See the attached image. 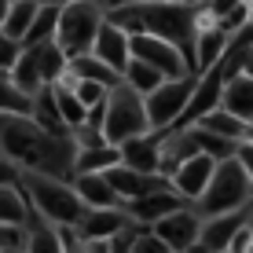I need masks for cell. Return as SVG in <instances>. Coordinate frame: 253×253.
Listing matches in <instances>:
<instances>
[{
    "label": "cell",
    "mask_w": 253,
    "mask_h": 253,
    "mask_svg": "<svg viewBox=\"0 0 253 253\" xmlns=\"http://www.w3.org/2000/svg\"><path fill=\"white\" fill-rule=\"evenodd\" d=\"M22 253H66L63 246V231L48 228V224H26L22 228V242H19Z\"/></svg>",
    "instance_id": "4316f807"
},
{
    "label": "cell",
    "mask_w": 253,
    "mask_h": 253,
    "mask_svg": "<svg viewBox=\"0 0 253 253\" xmlns=\"http://www.w3.org/2000/svg\"><path fill=\"white\" fill-rule=\"evenodd\" d=\"M0 118H33V99L15 92L7 74H0Z\"/></svg>",
    "instance_id": "4dcf8cb0"
},
{
    "label": "cell",
    "mask_w": 253,
    "mask_h": 253,
    "mask_svg": "<svg viewBox=\"0 0 253 253\" xmlns=\"http://www.w3.org/2000/svg\"><path fill=\"white\" fill-rule=\"evenodd\" d=\"M19 51H22V44H15V41H7L4 33H0V74H7V70L15 66Z\"/></svg>",
    "instance_id": "836d02e7"
},
{
    "label": "cell",
    "mask_w": 253,
    "mask_h": 253,
    "mask_svg": "<svg viewBox=\"0 0 253 253\" xmlns=\"http://www.w3.org/2000/svg\"><path fill=\"white\" fill-rule=\"evenodd\" d=\"M184 132L191 136L195 151L206 154V158H213V162H228V158H235V143H228V139H216V136L202 132V128H184Z\"/></svg>",
    "instance_id": "1f68e13d"
},
{
    "label": "cell",
    "mask_w": 253,
    "mask_h": 253,
    "mask_svg": "<svg viewBox=\"0 0 253 253\" xmlns=\"http://www.w3.org/2000/svg\"><path fill=\"white\" fill-rule=\"evenodd\" d=\"M220 110H228L231 118H239L242 125H253V81L242 74H235L224 81L220 88Z\"/></svg>",
    "instance_id": "ac0fdd59"
},
{
    "label": "cell",
    "mask_w": 253,
    "mask_h": 253,
    "mask_svg": "<svg viewBox=\"0 0 253 253\" xmlns=\"http://www.w3.org/2000/svg\"><path fill=\"white\" fill-rule=\"evenodd\" d=\"M128 55H132L136 63L158 70L165 81H180V77L191 74V66L184 63V55H180L176 48H169L165 41L151 37V33H136V37H128Z\"/></svg>",
    "instance_id": "ba28073f"
},
{
    "label": "cell",
    "mask_w": 253,
    "mask_h": 253,
    "mask_svg": "<svg viewBox=\"0 0 253 253\" xmlns=\"http://www.w3.org/2000/svg\"><path fill=\"white\" fill-rule=\"evenodd\" d=\"M99 132L107 139V147H121V143H128V139L151 132V128H147V114H143V99H139L136 92H128L125 84L110 88L103 118H99Z\"/></svg>",
    "instance_id": "8992f818"
},
{
    "label": "cell",
    "mask_w": 253,
    "mask_h": 253,
    "mask_svg": "<svg viewBox=\"0 0 253 253\" xmlns=\"http://www.w3.org/2000/svg\"><path fill=\"white\" fill-rule=\"evenodd\" d=\"M242 228H246V209H242V213H228V216H209V220H202L198 246L206 253H224Z\"/></svg>",
    "instance_id": "2e32d148"
},
{
    "label": "cell",
    "mask_w": 253,
    "mask_h": 253,
    "mask_svg": "<svg viewBox=\"0 0 253 253\" xmlns=\"http://www.w3.org/2000/svg\"><path fill=\"white\" fill-rule=\"evenodd\" d=\"M88 55H95L107 70H114L118 77L125 74L128 59H132V55H128V37L118 30V26H110V22L99 26V33H95V44H92Z\"/></svg>",
    "instance_id": "5bb4252c"
},
{
    "label": "cell",
    "mask_w": 253,
    "mask_h": 253,
    "mask_svg": "<svg viewBox=\"0 0 253 253\" xmlns=\"http://www.w3.org/2000/svg\"><path fill=\"white\" fill-rule=\"evenodd\" d=\"M242 143H250V147H253V125H246V139H242Z\"/></svg>",
    "instance_id": "74e56055"
},
{
    "label": "cell",
    "mask_w": 253,
    "mask_h": 253,
    "mask_svg": "<svg viewBox=\"0 0 253 253\" xmlns=\"http://www.w3.org/2000/svg\"><path fill=\"white\" fill-rule=\"evenodd\" d=\"M77 253H118L114 242H77Z\"/></svg>",
    "instance_id": "d590c367"
},
{
    "label": "cell",
    "mask_w": 253,
    "mask_h": 253,
    "mask_svg": "<svg viewBox=\"0 0 253 253\" xmlns=\"http://www.w3.org/2000/svg\"><path fill=\"white\" fill-rule=\"evenodd\" d=\"M139 15H143V33L176 48L195 74V4L151 0V4H139Z\"/></svg>",
    "instance_id": "3957f363"
},
{
    "label": "cell",
    "mask_w": 253,
    "mask_h": 253,
    "mask_svg": "<svg viewBox=\"0 0 253 253\" xmlns=\"http://www.w3.org/2000/svg\"><path fill=\"white\" fill-rule=\"evenodd\" d=\"M165 81V77L158 74V70H151V66H143V63H136V59H128V66H125V74H121V84H125L128 92H136L139 99H147L158 84Z\"/></svg>",
    "instance_id": "f546056e"
},
{
    "label": "cell",
    "mask_w": 253,
    "mask_h": 253,
    "mask_svg": "<svg viewBox=\"0 0 253 253\" xmlns=\"http://www.w3.org/2000/svg\"><path fill=\"white\" fill-rule=\"evenodd\" d=\"M128 216L121 209H84L81 224L74 228L77 242H114L121 231H128Z\"/></svg>",
    "instance_id": "8fae6325"
},
{
    "label": "cell",
    "mask_w": 253,
    "mask_h": 253,
    "mask_svg": "<svg viewBox=\"0 0 253 253\" xmlns=\"http://www.w3.org/2000/svg\"><path fill=\"white\" fill-rule=\"evenodd\" d=\"M114 165H121L118 147H95V151H74L70 162V176H103Z\"/></svg>",
    "instance_id": "44dd1931"
},
{
    "label": "cell",
    "mask_w": 253,
    "mask_h": 253,
    "mask_svg": "<svg viewBox=\"0 0 253 253\" xmlns=\"http://www.w3.org/2000/svg\"><path fill=\"white\" fill-rule=\"evenodd\" d=\"M7 81H11L15 92L26 95V99H37V95L44 92V81H41V74H37V63H33V51H30V48L19 51L15 66L7 70Z\"/></svg>",
    "instance_id": "7402d4cb"
},
{
    "label": "cell",
    "mask_w": 253,
    "mask_h": 253,
    "mask_svg": "<svg viewBox=\"0 0 253 253\" xmlns=\"http://www.w3.org/2000/svg\"><path fill=\"white\" fill-rule=\"evenodd\" d=\"M0 253H22L19 246H0Z\"/></svg>",
    "instance_id": "ab89813d"
},
{
    "label": "cell",
    "mask_w": 253,
    "mask_h": 253,
    "mask_svg": "<svg viewBox=\"0 0 253 253\" xmlns=\"http://www.w3.org/2000/svg\"><path fill=\"white\" fill-rule=\"evenodd\" d=\"M103 176H107L110 191H114L118 206H121V202H136V198H147V195H158V191H169V184H165L162 176L132 172V169H125V165H114V169L103 172Z\"/></svg>",
    "instance_id": "7c38bea8"
},
{
    "label": "cell",
    "mask_w": 253,
    "mask_h": 253,
    "mask_svg": "<svg viewBox=\"0 0 253 253\" xmlns=\"http://www.w3.org/2000/svg\"><path fill=\"white\" fill-rule=\"evenodd\" d=\"M246 26L253 30V0H246Z\"/></svg>",
    "instance_id": "8d00e7d4"
},
{
    "label": "cell",
    "mask_w": 253,
    "mask_h": 253,
    "mask_svg": "<svg viewBox=\"0 0 253 253\" xmlns=\"http://www.w3.org/2000/svg\"><path fill=\"white\" fill-rule=\"evenodd\" d=\"M250 206H253V195H250Z\"/></svg>",
    "instance_id": "60d3db41"
},
{
    "label": "cell",
    "mask_w": 253,
    "mask_h": 253,
    "mask_svg": "<svg viewBox=\"0 0 253 253\" xmlns=\"http://www.w3.org/2000/svg\"><path fill=\"white\" fill-rule=\"evenodd\" d=\"M70 187L84 209H118V198L110 191L107 176H70Z\"/></svg>",
    "instance_id": "d6986e66"
},
{
    "label": "cell",
    "mask_w": 253,
    "mask_h": 253,
    "mask_svg": "<svg viewBox=\"0 0 253 253\" xmlns=\"http://www.w3.org/2000/svg\"><path fill=\"white\" fill-rule=\"evenodd\" d=\"M213 169H216V162L213 158H206V154H195V158H187V162H180L176 169L169 172V191L180 198V202H191L195 206L198 198L206 195V187H209V180H213Z\"/></svg>",
    "instance_id": "30bf717a"
},
{
    "label": "cell",
    "mask_w": 253,
    "mask_h": 253,
    "mask_svg": "<svg viewBox=\"0 0 253 253\" xmlns=\"http://www.w3.org/2000/svg\"><path fill=\"white\" fill-rule=\"evenodd\" d=\"M158 143H162V132H143L136 139L118 147V158L125 169L132 172H147V176H158Z\"/></svg>",
    "instance_id": "9a60e30c"
},
{
    "label": "cell",
    "mask_w": 253,
    "mask_h": 253,
    "mask_svg": "<svg viewBox=\"0 0 253 253\" xmlns=\"http://www.w3.org/2000/svg\"><path fill=\"white\" fill-rule=\"evenodd\" d=\"M154 235V239L162 242L169 253H187L191 246H198V231H202V216L195 213L191 206L184 209H176V213H169V216H162L158 224H151L147 228Z\"/></svg>",
    "instance_id": "9c48e42d"
},
{
    "label": "cell",
    "mask_w": 253,
    "mask_h": 253,
    "mask_svg": "<svg viewBox=\"0 0 253 253\" xmlns=\"http://www.w3.org/2000/svg\"><path fill=\"white\" fill-rule=\"evenodd\" d=\"M228 44H231V37H228V33H220V30L198 33V37H195V74H206V70H213V66L224 59Z\"/></svg>",
    "instance_id": "d4e9b609"
},
{
    "label": "cell",
    "mask_w": 253,
    "mask_h": 253,
    "mask_svg": "<svg viewBox=\"0 0 253 253\" xmlns=\"http://www.w3.org/2000/svg\"><path fill=\"white\" fill-rule=\"evenodd\" d=\"M195 84H198V74H187V77H180V81H162L158 88L143 99L147 128H151V132H169L180 121V114H184Z\"/></svg>",
    "instance_id": "52a82bcc"
},
{
    "label": "cell",
    "mask_w": 253,
    "mask_h": 253,
    "mask_svg": "<svg viewBox=\"0 0 253 253\" xmlns=\"http://www.w3.org/2000/svg\"><path fill=\"white\" fill-rule=\"evenodd\" d=\"M0 162L19 172L70 180L74 143L70 136H51L33 118H0Z\"/></svg>",
    "instance_id": "6da1fadb"
},
{
    "label": "cell",
    "mask_w": 253,
    "mask_h": 253,
    "mask_svg": "<svg viewBox=\"0 0 253 253\" xmlns=\"http://www.w3.org/2000/svg\"><path fill=\"white\" fill-rule=\"evenodd\" d=\"M125 253H169V250H165V246H162L158 239H154L151 231H136L132 239H128Z\"/></svg>",
    "instance_id": "d6a6232c"
},
{
    "label": "cell",
    "mask_w": 253,
    "mask_h": 253,
    "mask_svg": "<svg viewBox=\"0 0 253 253\" xmlns=\"http://www.w3.org/2000/svg\"><path fill=\"white\" fill-rule=\"evenodd\" d=\"M37 7H41V0H7V15H4L0 33H4L7 41H15V44H22V37L30 33V26H33Z\"/></svg>",
    "instance_id": "cb8c5ba5"
},
{
    "label": "cell",
    "mask_w": 253,
    "mask_h": 253,
    "mask_svg": "<svg viewBox=\"0 0 253 253\" xmlns=\"http://www.w3.org/2000/svg\"><path fill=\"white\" fill-rule=\"evenodd\" d=\"M195 143H191L187 132H162V143H158V176L169 180V172L176 169L180 162L195 158Z\"/></svg>",
    "instance_id": "ffe728a7"
},
{
    "label": "cell",
    "mask_w": 253,
    "mask_h": 253,
    "mask_svg": "<svg viewBox=\"0 0 253 253\" xmlns=\"http://www.w3.org/2000/svg\"><path fill=\"white\" fill-rule=\"evenodd\" d=\"M250 195H253V187H250L246 172L239 169V162H235V158H228V162H216L206 195L198 198L191 209H195L202 220H209V216L242 213V209H250Z\"/></svg>",
    "instance_id": "5b68a950"
},
{
    "label": "cell",
    "mask_w": 253,
    "mask_h": 253,
    "mask_svg": "<svg viewBox=\"0 0 253 253\" xmlns=\"http://www.w3.org/2000/svg\"><path fill=\"white\" fill-rule=\"evenodd\" d=\"M30 51H33V63H37V74L44 81V88H51V84H59L66 77V59L55 44H41V48H30Z\"/></svg>",
    "instance_id": "83f0119b"
},
{
    "label": "cell",
    "mask_w": 253,
    "mask_h": 253,
    "mask_svg": "<svg viewBox=\"0 0 253 253\" xmlns=\"http://www.w3.org/2000/svg\"><path fill=\"white\" fill-rule=\"evenodd\" d=\"M103 11H107V4H92V0H66V4H59L51 44L63 51V59H77V55L92 51L95 33L103 26Z\"/></svg>",
    "instance_id": "277c9868"
},
{
    "label": "cell",
    "mask_w": 253,
    "mask_h": 253,
    "mask_svg": "<svg viewBox=\"0 0 253 253\" xmlns=\"http://www.w3.org/2000/svg\"><path fill=\"white\" fill-rule=\"evenodd\" d=\"M66 74L74 77V81H95V84H103V88H118V84H121V77L114 74V70H107L95 55L66 59Z\"/></svg>",
    "instance_id": "484cf974"
},
{
    "label": "cell",
    "mask_w": 253,
    "mask_h": 253,
    "mask_svg": "<svg viewBox=\"0 0 253 253\" xmlns=\"http://www.w3.org/2000/svg\"><path fill=\"white\" fill-rule=\"evenodd\" d=\"M55 19H59V4H41V7H37V15H33L30 33L22 37V48L51 44V37H55Z\"/></svg>",
    "instance_id": "f1b7e54d"
},
{
    "label": "cell",
    "mask_w": 253,
    "mask_h": 253,
    "mask_svg": "<svg viewBox=\"0 0 253 253\" xmlns=\"http://www.w3.org/2000/svg\"><path fill=\"white\" fill-rule=\"evenodd\" d=\"M15 184L22 187L30 209L41 216V224L55 231H74L84 216V206L77 202L70 180H55V176H41V172H19Z\"/></svg>",
    "instance_id": "7a4b0ae2"
},
{
    "label": "cell",
    "mask_w": 253,
    "mask_h": 253,
    "mask_svg": "<svg viewBox=\"0 0 253 253\" xmlns=\"http://www.w3.org/2000/svg\"><path fill=\"white\" fill-rule=\"evenodd\" d=\"M118 209L128 216V224H132V228L147 231L151 224H158L162 216H169V213H176V209H184V202H180L172 191H158V195L136 198V202H121Z\"/></svg>",
    "instance_id": "4fadbf2b"
},
{
    "label": "cell",
    "mask_w": 253,
    "mask_h": 253,
    "mask_svg": "<svg viewBox=\"0 0 253 253\" xmlns=\"http://www.w3.org/2000/svg\"><path fill=\"white\" fill-rule=\"evenodd\" d=\"M224 253H231V250H224Z\"/></svg>",
    "instance_id": "b9f144b4"
},
{
    "label": "cell",
    "mask_w": 253,
    "mask_h": 253,
    "mask_svg": "<svg viewBox=\"0 0 253 253\" xmlns=\"http://www.w3.org/2000/svg\"><path fill=\"white\" fill-rule=\"evenodd\" d=\"M235 162H239V169L246 172V180L253 187V147L250 143H239V147H235Z\"/></svg>",
    "instance_id": "e575fe53"
},
{
    "label": "cell",
    "mask_w": 253,
    "mask_h": 253,
    "mask_svg": "<svg viewBox=\"0 0 253 253\" xmlns=\"http://www.w3.org/2000/svg\"><path fill=\"white\" fill-rule=\"evenodd\" d=\"M191 128H202V132H209V136H216V139H228V143H235L239 147L242 139H246V125H242L239 118H231L228 110H209L206 118H198Z\"/></svg>",
    "instance_id": "603a6c76"
},
{
    "label": "cell",
    "mask_w": 253,
    "mask_h": 253,
    "mask_svg": "<svg viewBox=\"0 0 253 253\" xmlns=\"http://www.w3.org/2000/svg\"><path fill=\"white\" fill-rule=\"evenodd\" d=\"M30 224V202L15 180H0V231L19 235Z\"/></svg>",
    "instance_id": "e0dca14e"
},
{
    "label": "cell",
    "mask_w": 253,
    "mask_h": 253,
    "mask_svg": "<svg viewBox=\"0 0 253 253\" xmlns=\"http://www.w3.org/2000/svg\"><path fill=\"white\" fill-rule=\"evenodd\" d=\"M4 15H7V0H0V26H4Z\"/></svg>",
    "instance_id": "f35d334b"
}]
</instances>
